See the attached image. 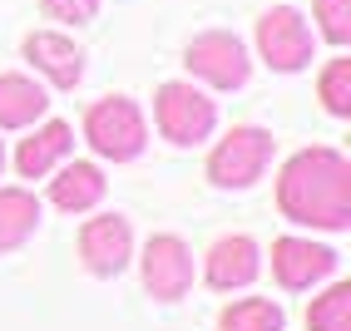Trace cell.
Listing matches in <instances>:
<instances>
[{
    "label": "cell",
    "mask_w": 351,
    "mask_h": 331,
    "mask_svg": "<svg viewBox=\"0 0 351 331\" xmlns=\"http://www.w3.org/2000/svg\"><path fill=\"white\" fill-rule=\"evenodd\" d=\"M307 326L312 331H351V287H346V282H337L326 297L312 302Z\"/></svg>",
    "instance_id": "cell-17"
},
{
    "label": "cell",
    "mask_w": 351,
    "mask_h": 331,
    "mask_svg": "<svg viewBox=\"0 0 351 331\" xmlns=\"http://www.w3.org/2000/svg\"><path fill=\"white\" fill-rule=\"evenodd\" d=\"M69 144H75V134H69V124H45V129H35L25 144H20V154H15V169H20V178H45L55 169V163L69 154Z\"/></svg>",
    "instance_id": "cell-12"
},
{
    "label": "cell",
    "mask_w": 351,
    "mask_h": 331,
    "mask_svg": "<svg viewBox=\"0 0 351 331\" xmlns=\"http://www.w3.org/2000/svg\"><path fill=\"white\" fill-rule=\"evenodd\" d=\"M183 64H189V75L208 79L213 89H238V84H247V69H252V60H247V50H243V40L228 35V30H208V35H198L189 50H183Z\"/></svg>",
    "instance_id": "cell-5"
},
{
    "label": "cell",
    "mask_w": 351,
    "mask_h": 331,
    "mask_svg": "<svg viewBox=\"0 0 351 331\" xmlns=\"http://www.w3.org/2000/svg\"><path fill=\"white\" fill-rule=\"evenodd\" d=\"M40 223V198L25 188H0V252H15Z\"/></svg>",
    "instance_id": "cell-15"
},
{
    "label": "cell",
    "mask_w": 351,
    "mask_h": 331,
    "mask_svg": "<svg viewBox=\"0 0 351 331\" xmlns=\"http://www.w3.org/2000/svg\"><path fill=\"white\" fill-rule=\"evenodd\" d=\"M104 0H45V10H50L55 20H69V25H84V20L99 15Z\"/></svg>",
    "instance_id": "cell-20"
},
{
    "label": "cell",
    "mask_w": 351,
    "mask_h": 331,
    "mask_svg": "<svg viewBox=\"0 0 351 331\" xmlns=\"http://www.w3.org/2000/svg\"><path fill=\"white\" fill-rule=\"evenodd\" d=\"M223 331H282V306L267 297H243L218 317Z\"/></svg>",
    "instance_id": "cell-16"
},
{
    "label": "cell",
    "mask_w": 351,
    "mask_h": 331,
    "mask_svg": "<svg viewBox=\"0 0 351 331\" xmlns=\"http://www.w3.org/2000/svg\"><path fill=\"white\" fill-rule=\"evenodd\" d=\"M267 158H272V134L252 129V124H238L213 149V158H208V178H213L218 188H247V183L263 178Z\"/></svg>",
    "instance_id": "cell-3"
},
{
    "label": "cell",
    "mask_w": 351,
    "mask_h": 331,
    "mask_svg": "<svg viewBox=\"0 0 351 331\" xmlns=\"http://www.w3.org/2000/svg\"><path fill=\"white\" fill-rule=\"evenodd\" d=\"M0 169H5V149H0Z\"/></svg>",
    "instance_id": "cell-21"
},
{
    "label": "cell",
    "mask_w": 351,
    "mask_h": 331,
    "mask_svg": "<svg viewBox=\"0 0 351 331\" xmlns=\"http://www.w3.org/2000/svg\"><path fill=\"white\" fill-rule=\"evenodd\" d=\"M332 267H337V252L312 243V238H277L272 243V272L287 292L312 287V282H322Z\"/></svg>",
    "instance_id": "cell-9"
},
{
    "label": "cell",
    "mask_w": 351,
    "mask_h": 331,
    "mask_svg": "<svg viewBox=\"0 0 351 331\" xmlns=\"http://www.w3.org/2000/svg\"><path fill=\"white\" fill-rule=\"evenodd\" d=\"M50 109L45 89L25 75H0V129H25Z\"/></svg>",
    "instance_id": "cell-13"
},
{
    "label": "cell",
    "mask_w": 351,
    "mask_h": 331,
    "mask_svg": "<svg viewBox=\"0 0 351 331\" xmlns=\"http://www.w3.org/2000/svg\"><path fill=\"white\" fill-rule=\"evenodd\" d=\"M193 282V252L183 247L178 238H149L144 247V287L158 297V302H178L183 292H189Z\"/></svg>",
    "instance_id": "cell-7"
},
{
    "label": "cell",
    "mask_w": 351,
    "mask_h": 331,
    "mask_svg": "<svg viewBox=\"0 0 351 331\" xmlns=\"http://www.w3.org/2000/svg\"><path fill=\"white\" fill-rule=\"evenodd\" d=\"M322 104L332 114H351V60H332L322 75Z\"/></svg>",
    "instance_id": "cell-18"
},
{
    "label": "cell",
    "mask_w": 351,
    "mask_h": 331,
    "mask_svg": "<svg viewBox=\"0 0 351 331\" xmlns=\"http://www.w3.org/2000/svg\"><path fill=\"white\" fill-rule=\"evenodd\" d=\"M257 50H263V60L272 69H282V75L302 69L312 60V30H307V20H302L292 5L263 10V20H257Z\"/></svg>",
    "instance_id": "cell-6"
},
{
    "label": "cell",
    "mask_w": 351,
    "mask_h": 331,
    "mask_svg": "<svg viewBox=\"0 0 351 331\" xmlns=\"http://www.w3.org/2000/svg\"><path fill=\"white\" fill-rule=\"evenodd\" d=\"M99 198H104V173L95 163H69V169H60V178L50 183V203L64 208V212H84Z\"/></svg>",
    "instance_id": "cell-14"
},
{
    "label": "cell",
    "mask_w": 351,
    "mask_h": 331,
    "mask_svg": "<svg viewBox=\"0 0 351 331\" xmlns=\"http://www.w3.org/2000/svg\"><path fill=\"white\" fill-rule=\"evenodd\" d=\"M25 60H30L50 84H60V89H75V84L84 79V50H80L69 35L35 30V35L25 40Z\"/></svg>",
    "instance_id": "cell-10"
},
{
    "label": "cell",
    "mask_w": 351,
    "mask_h": 331,
    "mask_svg": "<svg viewBox=\"0 0 351 331\" xmlns=\"http://www.w3.org/2000/svg\"><path fill=\"white\" fill-rule=\"evenodd\" d=\"M129 252H134V232H129V223L119 218V212L84 223V232H80V257H84V267L95 272V277L124 272Z\"/></svg>",
    "instance_id": "cell-8"
},
{
    "label": "cell",
    "mask_w": 351,
    "mask_h": 331,
    "mask_svg": "<svg viewBox=\"0 0 351 331\" xmlns=\"http://www.w3.org/2000/svg\"><path fill=\"white\" fill-rule=\"evenodd\" d=\"M317 20H322V35L332 45L351 40V0H317Z\"/></svg>",
    "instance_id": "cell-19"
},
{
    "label": "cell",
    "mask_w": 351,
    "mask_h": 331,
    "mask_svg": "<svg viewBox=\"0 0 351 331\" xmlns=\"http://www.w3.org/2000/svg\"><path fill=\"white\" fill-rule=\"evenodd\" d=\"M154 119H158L163 138H173V144H203V138L213 134L218 109L193 84H163L158 104H154Z\"/></svg>",
    "instance_id": "cell-4"
},
{
    "label": "cell",
    "mask_w": 351,
    "mask_h": 331,
    "mask_svg": "<svg viewBox=\"0 0 351 331\" xmlns=\"http://www.w3.org/2000/svg\"><path fill=\"white\" fill-rule=\"evenodd\" d=\"M84 138L95 144V154H104L114 163H129V158L144 154L149 129H144V114H138L134 99L109 94V99H99L95 109L84 114Z\"/></svg>",
    "instance_id": "cell-2"
},
{
    "label": "cell",
    "mask_w": 351,
    "mask_h": 331,
    "mask_svg": "<svg viewBox=\"0 0 351 331\" xmlns=\"http://www.w3.org/2000/svg\"><path fill=\"white\" fill-rule=\"evenodd\" d=\"M257 243L243 238V232H232V238H218L213 252H208V282H213L218 292H232V287H247L257 277Z\"/></svg>",
    "instance_id": "cell-11"
},
{
    "label": "cell",
    "mask_w": 351,
    "mask_h": 331,
    "mask_svg": "<svg viewBox=\"0 0 351 331\" xmlns=\"http://www.w3.org/2000/svg\"><path fill=\"white\" fill-rule=\"evenodd\" d=\"M277 203L292 223L341 232L351 223V163L337 149H302L277 178Z\"/></svg>",
    "instance_id": "cell-1"
}]
</instances>
